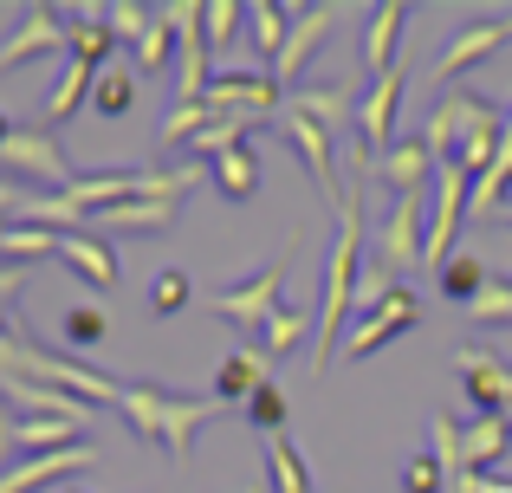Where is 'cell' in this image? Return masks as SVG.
<instances>
[{
	"instance_id": "8992f818",
	"label": "cell",
	"mask_w": 512,
	"mask_h": 493,
	"mask_svg": "<svg viewBox=\"0 0 512 493\" xmlns=\"http://www.w3.org/2000/svg\"><path fill=\"white\" fill-rule=\"evenodd\" d=\"M201 104L214 117H253V124H266V117H286V85L273 72H221Z\"/></svg>"
},
{
	"instance_id": "d4e9b609",
	"label": "cell",
	"mask_w": 512,
	"mask_h": 493,
	"mask_svg": "<svg viewBox=\"0 0 512 493\" xmlns=\"http://www.w3.org/2000/svg\"><path fill=\"white\" fill-rule=\"evenodd\" d=\"M175 59H182V39H175V20H169V13H156V20H150V33H143L137 46H130V65H137V78H163Z\"/></svg>"
},
{
	"instance_id": "8fae6325",
	"label": "cell",
	"mask_w": 512,
	"mask_h": 493,
	"mask_svg": "<svg viewBox=\"0 0 512 493\" xmlns=\"http://www.w3.org/2000/svg\"><path fill=\"white\" fill-rule=\"evenodd\" d=\"M415 318H422V292H415V286H396V292H389V299L376 305L370 318H357V325L344 331V351H350V357L383 351V344H389V338H402V331H409Z\"/></svg>"
},
{
	"instance_id": "1f68e13d",
	"label": "cell",
	"mask_w": 512,
	"mask_h": 493,
	"mask_svg": "<svg viewBox=\"0 0 512 493\" xmlns=\"http://www.w3.org/2000/svg\"><path fill=\"white\" fill-rule=\"evenodd\" d=\"M59 331H65V344L91 351V344H104V338H111V312H104V305H72V312L59 318Z\"/></svg>"
},
{
	"instance_id": "277c9868",
	"label": "cell",
	"mask_w": 512,
	"mask_h": 493,
	"mask_svg": "<svg viewBox=\"0 0 512 493\" xmlns=\"http://www.w3.org/2000/svg\"><path fill=\"white\" fill-rule=\"evenodd\" d=\"M286 273H292V253H279L266 273H253V279H240V286L214 292L208 312L227 318V325H240L247 338H266V325L279 318V286H286Z\"/></svg>"
},
{
	"instance_id": "52a82bcc",
	"label": "cell",
	"mask_w": 512,
	"mask_h": 493,
	"mask_svg": "<svg viewBox=\"0 0 512 493\" xmlns=\"http://www.w3.org/2000/svg\"><path fill=\"white\" fill-rule=\"evenodd\" d=\"M175 20V39H182V78H175V104H201L208 98V0H175V7H163Z\"/></svg>"
},
{
	"instance_id": "4316f807",
	"label": "cell",
	"mask_w": 512,
	"mask_h": 493,
	"mask_svg": "<svg viewBox=\"0 0 512 493\" xmlns=\"http://www.w3.org/2000/svg\"><path fill=\"white\" fill-rule=\"evenodd\" d=\"M72 59H85V65H117V33H111V20H104L98 7H85V13H72Z\"/></svg>"
},
{
	"instance_id": "e0dca14e",
	"label": "cell",
	"mask_w": 512,
	"mask_h": 493,
	"mask_svg": "<svg viewBox=\"0 0 512 493\" xmlns=\"http://www.w3.org/2000/svg\"><path fill=\"white\" fill-rule=\"evenodd\" d=\"M402 20H409V7H402V0H383V7H370V13H363V72H370V78L396 72Z\"/></svg>"
},
{
	"instance_id": "f546056e",
	"label": "cell",
	"mask_w": 512,
	"mask_h": 493,
	"mask_svg": "<svg viewBox=\"0 0 512 493\" xmlns=\"http://www.w3.org/2000/svg\"><path fill=\"white\" fill-rule=\"evenodd\" d=\"M91 104H98V117H124L130 104H137V65H104L98 72V91H91Z\"/></svg>"
},
{
	"instance_id": "7402d4cb",
	"label": "cell",
	"mask_w": 512,
	"mask_h": 493,
	"mask_svg": "<svg viewBox=\"0 0 512 493\" xmlns=\"http://www.w3.org/2000/svg\"><path fill=\"white\" fill-rule=\"evenodd\" d=\"M175 208L182 202H124V208H111V215L91 221V234H98V241H111V234H169Z\"/></svg>"
},
{
	"instance_id": "4fadbf2b",
	"label": "cell",
	"mask_w": 512,
	"mask_h": 493,
	"mask_svg": "<svg viewBox=\"0 0 512 493\" xmlns=\"http://www.w3.org/2000/svg\"><path fill=\"white\" fill-rule=\"evenodd\" d=\"M402 65L396 72H383V78H370V91H363V104H357V143L370 156H383L389 143H396V111H402Z\"/></svg>"
},
{
	"instance_id": "7c38bea8",
	"label": "cell",
	"mask_w": 512,
	"mask_h": 493,
	"mask_svg": "<svg viewBox=\"0 0 512 493\" xmlns=\"http://www.w3.org/2000/svg\"><path fill=\"white\" fill-rule=\"evenodd\" d=\"M91 461H98V448H91V442H65V448H52V455H26L20 468H0V493H39V487H59L65 474H85Z\"/></svg>"
},
{
	"instance_id": "44dd1931",
	"label": "cell",
	"mask_w": 512,
	"mask_h": 493,
	"mask_svg": "<svg viewBox=\"0 0 512 493\" xmlns=\"http://www.w3.org/2000/svg\"><path fill=\"white\" fill-rule=\"evenodd\" d=\"M59 260L98 292L117 286V253H111V241H98V234H59Z\"/></svg>"
},
{
	"instance_id": "e575fe53",
	"label": "cell",
	"mask_w": 512,
	"mask_h": 493,
	"mask_svg": "<svg viewBox=\"0 0 512 493\" xmlns=\"http://www.w3.org/2000/svg\"><path fill=\"white\" fill-rule=\"evenodd\" d=\"M188 299H195V286H188V273H175V266H163V273L150 279V312H156V318L188 312Z\"/></svg>"
},
{
	"instance_id": "60d3db41",
	"label": "cell",
	"mask_w": 512,
	"mask_h": 493,
	"mask_svg": "<svg viewBox=\"0 0 512 493\" xmlns=\"http://www.w3.org/2000/svg\"><path fill=\"white\" fill-rule=\"evenodd\" d=\"M13 429H20V416L7 409V396H0V461L13 455Z\"/></svg>"
},
{
	"instance_id": "f35d334b",
	"label": "cell",
	"mask_w": 512,
	"mask_h": 493,
	"mask_svg": "<svg viewBox=\"0 0 512 493\" xmlns=\"http://www.w3.org/2000/svg\"><path fill=\"white\" fill-rule=\"evenodd\" d=\"M240 20H247V7H240V0H208V46L221 52L227 39H234Z\"/></svg>"
},
{
	"instance_id": "d6986e66",
	"label": "cell",
	"mask_w": 512,
	"mask_h": 493,
	"mask_svg": "<svg viewBox=\"0 0 512 493\" xmlns=\"http://www.w3.org/2000/svg\"><path fill=\"white\" fill-rule=\"evenodd\" d=\"M357 104H363V98L350 91V78H338V85H299V91L286 98V111L312 117V124H325L331 137H338V130H344V117L357 111Z\"/></svg>"
},
{
	"instance_id": "cb8c5ba5",
	"label": "cell",
	"mask_w": 512,
	"mask_h": 493,
	"mask_svg": "<svg viewBox=\"0 0 512 493\" xmlns=\"http://www.w3.org/2000/svg\"><path fill=\"white\" fill-rule=\"evenodd\" d=\"M91 91H98V65L72 59V65H65V72H59V85H52V98H46V111H39V124H46V130H59L65 117H72L78 104L91 98Z\"/></svg>"
},
{
	"instance_id": "6da1fadb",
	"label": "cell",
	"mask_w": 512,
	"mask_h": 493,
	"mask_svg": "<svg viewBox=\"0 0 512 493\" xmlns=\"http://www.w3.org/2000/svg\"><path fill=\"white\" fill-rule=\"evenodd\" d=\"M363 189H350L338 202V241H331V260H325V305H318V338H312V370L331 364L338 338L357 318V273H363Z\"/></svg>"
},
{
	"instance_id": "d590c367",
	"label": "cell",
	"mask_w": 512,
	"mask_h": 493,
	"mask_svg": "<svg viewBox=\"0 0 512 493\" xmlns=\"http://www.w3.org/2000/svg\"><path fill=\"white\" fill-rule=\"evenodd\" d=\"M448 468H441V455L428 448V455H409L402 461V493H448Z\"/></svg>"
},
{
	"instance_id": "ffe728a7",
	"label": "cell",
	"mask_w": 512,
	"mask_h": 493,
	"mask_svg": "<svg viewBox=\"0 0 512 493\" xmlns=\"http://www.w3.org/2000/svg\"><path fill=\"white\" fill-rule=\"evenodd\" d=\"M506 189H512V111H506V124H500V156H493V169L474 182V195H467V221L506 215Z\"/></svg>"
},
{
	"instance_id": "ba28073f",
	"label": "cell",
	"mask_w": 512,
	"mask_h": 493,
	"mask_svg": "<svg viewBox=\"0 0 512 493\" xmlns=\"http://www.w3.org/2000/svg\"><path fill=\"white\" fill-rule=\"evenodd\" d=\"M454 370H461V383H467L474 416H506V409H512V364L500 351H487V344H461V351H454Z\"/></svg>"
},
{
	"instance_id": "7a4b0ae2",
	"label": "cell",
	"mask_w": 512,
	"mask_h": 493,
	"mask_svg": "<svg viewBox=\"0 0 512 493\" xmlns=\"http://www.w3.org/2000/svg\"><path fill=\"white\" fill-rule=\"evenodd\" d=\"M117 409L130 416V429H137L143 448H169V455L182 461L188 435H195L201 422H214L227 403H221V396H169V390H150V383H124Z\"/></svg>"
},
{
	"instance_id": "ac0fdd59",
	"label": "cell",
	"mask_w": 512,
	"mask_h": 493,
	"mask_svg": "<svg viewBox=\"0 0 512 493\" xmlns=\"http://www.w3.org/2000/svg\"><path fill=\"white\" fill-rule=\"evenodd\" d=\"M72 52V20H59L52 7H33L26 26L13 39H0V65H20V59H39V52Z\"/></svg>"
},
{
	"instance_id": "603a6c76",
	"label": "cell",
	"mask_w": 512,
	"mask_h": 493,
	"mask_svg": "<svg viewBox=\"0 0 512 493\" xmlns=\"http://www.w3.org/2000/svg\"><path fill=\"white\" fill-rule=\"evenodd\" d=\"M266 383H273V377H266V351H260V344H240V351L214 370V396H221V403H247V396L266 390Z\"/></svg>"
},
{
	"instance_id": "8d00e7d4",
	"label": "cell",
	"mask_w": 512,
	"mask_h": 493,
	"mask_svg": "<svg viewBox=\"0 0 512 493\" xmlns=\"http://www.w3.org/2000/svg\"><path fill=\"white\" fill-rule=\"evenodd\" d=\"M104 20H111L117 46H137V39L150 33V20H156V13H150V7H137V0H111V7H104Z\"/></svg>"
},
{
	"instance_id": "ab89813d",
	"label": "cell",
	"mask_w": 512,
	"mask_h": 493,
	"mask_svg": "<svg viewBox=\"0 0 512 493\" xmlns=\"http://www.w3.org/2000/svg\"><path fill=\"white\" fill-rule=\"evenodd\" d=\"M20 286H26V266H0V305L20 299Z\"/></svg>"
},
{
	"instance_id": "30bf717a",
	"label": "cell",
	"mask_w": 512,
	"mask_h": 493,
	"mask_svg": "<svg viewBox=\"0 0 512 493\" xmlns=\"http://www.w3.org/2000/svg\"><path fill=\"white\" fill-rule=\"evenodd\" d=\"M0 396H7V409H26V416L65 422V429H78V435H85V422H91V403H78L72 390H59V383H39V377H13V370H0Z\"/></svg>"
},
{
	"instance_id": "ee69618b",
	"label": "cell",
	"mask_w": 512,
	"mask_h": 493,
	"mask_svg": "<svg viewBox=\"0 0 512 493\" xmlns=\"http://www.w3.org/2000/svg\"><path fill=\"white\" fill-rule=\"evenodd\" d=\"M506 221H512V202H506Z\"/></svg>"
},
{
	"instance_id": "836d02e7",
	"label": "cell",
	"mask_w": 512,
	"mask_h": 493,
	"mask_svg": "<svg viewBox=\"0 0 512 493\" xmlns=\"http://www.w3.org/2000/svg\"><path fill=\"white\" fill-rule=\"evenodd\" d=\"M240 409H247V422H253V429L266 435V442H273V435H286V396H279V383H266V390H253V396H247Z\"/></svg>"
},
{
	"instance_id": "5b68a950",
	"label": "cell",
	"mask_w": 512,
	"mask_h": 493,
	"mask_svg": "<svg viewBox=\"0 0 512 493\" xmlns=\"http://www.w3.org/2000/svg\"><path fill=\"white\" fill-rule=\"evenodd\" d=\"M0 163H7L13 176H26V182H46V195H65L78 182V169H72V156H65L59 130H46V124L13 130L7 150H0Z\"/></svg>"
},
{
	"instance_id": "d6a6232c",
	"label": "cell",
	"mask_w": 512,
	"mask_h": 493,
	"mask_svg": "<svg viewBox=\"0 0 512 493\" xmlns=\"http://www.w3.org/2000/svg\"><path fill=\"white\" fill-rule=\"evenodd\" d=\"M305 331H318V318L312 312H292V305H279V318H273V325H266V357H286V351H299V344H305Z\"/></svg>"
},
{
	"instance_id": "b9f144b4",
	"label": "cell",
	"mask_w": 512,
	"mask_h": 493,
	"mask_svg": "<svg viewBox=\"0 0 512 493\" xmlns=\"http://www.w3.org/2000/svg\"><path fill=\"white\" fill-rule=\"evenodd\" d=\"M13 130H20V124H7V111H0V150H7V137H13Z\"/></svg>"
},
{
	"instance_id": "f1b7e54d",
	"label": "cell",
	"mask_w": 512,
	"mask_h": 493,
	"mask_svg": "<svg viewBox=\"0 0 512 493\" xmlns=\"http://www.w3.org/2000/svg\"><path fill=\"white\" fill-rule=\"evenodd\" d=\"M435 279H441V292H448V299H454V305H461V312H467V305H474V299H480V292H487V286H493V273H487V266H480V260H474V253H454V260H448V266H441V273H435Z\"/></svg>"
},
{
	"instance_id": "83f0119b",
	"label": "cell",
	"mask_w": 512,
	"mask_h": 493,
	"mask_svg": "<svg viewBox=\"0 0 512 493\" xmlns=\"http://www.w3.org/2000/svg\"><path fill=\"white\" fill-rule=\"evenodd\" d=\"M266 481H273V493H318L305 455L292 448V435H273V442H266Z\"/></svg>"
},
{
	"instance_id": "9a60e30c",
	"label": "cell",
	"mask_w": 512,
	"mask_h": 493,
	"mask_svg": "<svg viewBox=\"0 0 512 493\" xmlns=\"http://www.w3.org/2000/svg\"><path fill=\"white\" fill-rule=\"evenodd\" d=\"M376 176H383L396 195H428V189H435V176H441V156L428 150L422 137H396L383 156H376Z\"/></svg>"
},
{
	"instance_id": "3957f363",
	"label": "cell",
	"mask_w": 512,
	"mask_h": 493,
	"mask_svg": "<svg viewBox=\"0 0 512 493\" xmlns=\"http://www.w3.org/2000/svg\"><path fill=\"white\" fill-rule=\"evenodd\" d=\"M500 124H506V111H493L487 98H474V91H441L428 124H422V143L441 163H454L474 137H500Z\"/></svg>"
},
{
	"instance_id": "f6af8a7d",
	"label": "cell",
	"mask_w": 512,
	"mask_h": 493,
	"mask_svg": "<svg viewBox=\"0 0 512 493\" xmlns=\"http://www.w3.org/2000/svg\"><path fill=\"white\" fill-rule=\"evenodd\" d=\"M506 422H512V409H506Z\"/></svg>"
},
{
	"instance_id": "4dcf8cb0",
	"label": "cell",
	"mask_w": 512,
	"mask_h": 493,
	"mask_svg": "<svg viewBox=\"0 0 512 493\" xmlns=\"http://www.w3.org/2000/svg\"><path fill=\"white\" fill-rule=\"evenodd\" d=\"M292 20H299V13H286L279 0H260V7H247L253 46H260L266 59H279V52H286V39H292Z\"/></svg>"
},
{
	"instance_id": "2e32d148",
	"label": "cell",
	"mask_w": 512,
	"mask_h": 493,
	"mask_svg": "<svg viewBox=\"0 0 512 493\" xmlns=\"http://www.w3.org/2000/svg\"><path fill=\"white\" fill-rule=\"evenodd\" d=\"M338 20H344V7H305L299 20H292L286 52L273 59V78H279V85H286V78H299L305 65H312L318 52H325V39H331V26H338Z\"/></svg>"
},
{
	"instance_id": "74e56055",
	"label": "cell",
	"mask_w": 512,
	"mask_h": 493,
	"mask_svg": "<svg viewBox=\"0 0 512 493\" xmlns=\"http://www.w3.org/2000/svg\"><path fill=\"white\" fill-rule=\"evenodd\" d=\"M467 318H474V325H512V279H493V286L467 305Z\"/></svg>"
},
{
	"instance_id": "9c48e42d",
	"label": "cell",
	"mask_w": 512,
	"mask_h": 493,
	"mask_svg": "<svg viewBox=\"0 0 512 493\" xmlns=\"http://www.w3.org/2000/svg\"><path fill=\"white\" fill-rule=\"evenodd\" d=\"M279 137H286V150L305 163L312 189L325 195V202H344V195H338V150H331V130L312 124V117H299V111H286V117H279Z\"/></svg>"
},
{
	"instance_id": "484cf974",
	"label": "cell",
	"mask_w": 512,
	"mask_h": 493,
	"mask_svg": "<svg viewBox=\"0 0 512 493\" xmlns=\"http://www.w3.org/2000/svg\"><path fill=\"white\" fill-rule=\"evenodd\" d=\"M208 176H214V189H221L227 202H247V195L260 189V150H253V143H240V150L214 156Z\"/></svg>"
},
{
	"instance_id": "5bb4252c",
	"label": "cell",
	"mask_w": 512,
	"mask_h": 493,
	"mask_svg": "<svg viewBox=\"0 0 512 493\" xmlns=\"http://www.w3.org/2000/svg\"><path fill=\"white\" fill-rule=\"evenodd\" d=\"M500 46H512V13H493V20H474V26H461V33L448 39V52L435 59V78L454 91V78H461L467 65H480L487 52H500Z\"/></svg>"
},
{
	"instance_id": "7bdbcfd3",
	"label": "cell",
	"mask_w": 512,
	"mask_h": 493,
	"mask_svg": "<svg viewBox=\"0 0 512 493\" xmlns=\"http://www.w3.org/2000/svg\"><path fill=\"white\" fill-rule=\"evenodd\" d=\"M59 493H85V487H59Z\"/></svg>"
}]
</instances>
